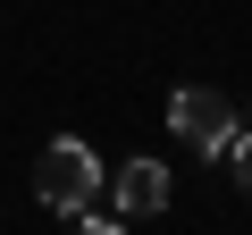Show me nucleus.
Instances as JSON below:
<instances>
[{
	"label": "nucleus",
	"mask_w": 252,
	"mask_h": 235,
	"mask_svg": "<svg viewBox=\"0 0 252 235\" xmlns=\"http://www.w3.org/2000/svg\"><path fill=\"white\" fill-rule=\"evenodd\" d=\"M34 193H42L51 210H93V193H101V160H93V143H76V135L42 143V160H34Z\"/></svg>",
	"instance_id": "nucleus-1"
},
{
	"label": "nucleus",
	"mask_w": 252,
	"mask_h": 235,
	"mask_svg": "<svg viewBox=\"0 0 252 235\" xmlns=\"http://www.w3.org/2000/svg\"><path fill=\"white\" fill-rule=\"evenodd\" d=\"M168 135H177V143H193L202 160H227V143H235L244 126H235V101H227V92L185 84V92L168 101Z\"/></svg>",
	"instance_id": "nucleus-2"
},
{
	"label": "nucleus",
	"mask_w": 252,
	"mask_h": 235,
	"mask_svg": "<svg viewBox=\"0 0 252 235\" xmlns=\"http://www.w3.org/2000/svg\"><path fill=\"white\" fill-rule=\"evenodd\" d=\"M109 193H118V210L160 218V210H168V168H160V160H126V168L109 176Z\"/></svg>",
	"instance_id": "nucleus-3"
},
{
	"label": "nucleus",
	"mask_w": 252,
	"mask_h": 235,
	"mask_svg": "<svg viewBox=\"0 0 252 235\" xmlns=\"http://www.w3.org/2000/svg\"><path fill=\"white\" fill-rule=\"evenodd\" d=\"M227 168H235V185H244V202H252V135L227 143Z\"/></svg>",
	"instance_id": "nucleus-4"
},
{
	"label": "nucleus",
	"mask_w": 252,
	"mask_h": 235,
	"mask_svg": "<svg viewBox=\"0 0 252 235\" xmlns=\"http://www.w3.org/2000/svg\"><path fill=\"white\" fill-rule=\"evenodd\" d=\"M76 235H126L118 218H76Z\"/></svg>",
	"instance_id": "nucleus-5"
}]
</instances>
